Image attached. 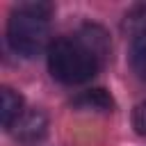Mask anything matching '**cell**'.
Masks as SVG:
<instances>
[{"label": "cell", "instance_id": "obj_1", "mask_svg": "<svg viewBox=\"0 0 146 146\" xmlns=\"http://www.w3.org/2000/svg\"><path fill=\"white\" fill-rule=\"evenodd\" d=\"M50 5L46 2H27L21 5L7 23V41L14 52L23 57H34L43 48H50Z\"/></svg>", "mask_w": 146, "mask_h": 146}, {"label": "cell", "instance_id": "obj_2", "mask_svg": "<svg viewBox=\"0 0 146 146\" xmlns=\"http://www.w3.org/2000/svg\"><path fill=\"white\" fill-rule=\"evenodd\" d=\"M48 68L62 84H82L98 73L100 62L78 36L57 39L48 48Z\"/></svg>", "mask_w": 146, "mask_h": 146}, {"label": "cell", "instance_id": "obj_3", "mask_svg": "<svg viewBox=\"0 0 146 146\" xmlns=\"http://www.w3.org/2000/svg\"><path fill=\"white\" fill-rule=\"evenodd\" d=\"M9 130L14 139L21 144H36L48 132V119L41 110H23V114L16 119V123Z\"/></svg>", "mask_w": 146, "mask_h": 146}, {"label": "cell", "instance_id": "obj_4", "mask_svg": "<svg viewBox=\"0 0 146 146\" xmlns=\"http://www.w3.org/2000/svg\"><path fill=\"white\" fill-rule=\"evenodd\" d=\"M73 107L84 110V112H112L114 100L105 89H91V91H82L80 96H75Z\"/></svg>", "mask_w": 146, "mask_h": 146}, {"label": "cell", "instance_id": "obj_5", "mask_svg": "<svg viewBox=\"0 0 146 146\" xmlns=\"http://www.w3.org/2000/svg\"><path fill=\"white\" fill-rule=\"evenodd\" d=\"M78 39H80V41H82V43L98 57L100 64L105 62V57H107V52H110V41H107V34H105L100 27H96V25H87V27L80 30Z\"/></svg>", "mask_w": 146, "mask_h": 146}, {"label": "cell", "instance_id": "obj_6", "mask_svg": "<svg viewBox=\"0 0 146 146\" xmlns=\"http://www.w3.org/2000/svg\"><path fill=\"white\" fill-rule=\"evenodd\" d=\"M21 114H23V98L14 89L2 87V91H0V116H2V125L9 130Z\"/></svg>", "mask_w": 146, "mask_h": 146}, {"label": "cell", "instance_id": "obj_7", "mask_svg": "<svg viewBox=\"0 0 146 146\" xmlns=\"http://www.w3.org/2000/svg\"><path fill=\"white\" fill-rule=\"evenodd\" d=\"M132 68L141 80H146V34L139 36L132 46Z\"/></svg>", "mask_w": 146, "mask_h": 146}, {"label": "cell", "instance_id": "obj_8", "mask_svg": "<svg viewBox=\"0 0 146 146\" xmlns=\"http://www.w3.org/2000/svg\"><path fill=\"white\" fill-rule=\"evenodd\" d=\"M123 27L130 30V32H135V34H144V32H146V5L135 7V9L125 16Z\"/></svg>", "mask_w": 146, "mask_h": 146}, {"label": "cell", "instance_id": "obj_9", "mask_svg": "<svg viewBox=\"0 0 146 146\" xmlns=\"http://www.w3.org/2000/svg\"><path fill=\"white\" fill-rule=\"evenodd\" d=\"M132 128L146 137V100L139 103L135 110H132Z\"/></svg>", "mask_w": 146, "mask_h": 146}]
</instances>
